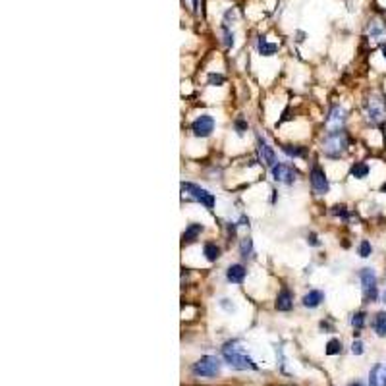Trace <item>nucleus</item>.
<instances>
[{"mask_svg": "<svg viewBox=\"0 0 386 386\" xmlns=\"http://www.w3.org/2000/svg\"><path fill=\"white\" fill-rule=\"evenodd\" d=\"M222 357H224L226 363H228L230 367H234V369L257 371V363L243 352V348L238 346V342H228V344H224V348H222Z\"/></svg>", "mask_w": 386, "mask_h": 386, "instance_id": "nucleus-1", "label": "nucleus"}, {"mask_svg": "<svg viewBox=\"0 0 386 386\" xmlns=\"http://www.w3.org/2000/svg\"><path fill=\"white\" fill-rule=\"evenodd\" d=\"M322 153L330 159H338L348 149V135L344 129H332L322 139Z\"/></svg>", "mask_w": 386, "mask_h": 386, "instance_id": "nucleus-2", "label": "nucleus"}, {"mask_svg": "<svg viewBox=\"0 0 386 386\" xmlns=\"http://www.w3.org/2000/svg\"><path fill=\"white\" fill-rule=\"evenodd\" d=\"M359 280H361V290H363V301L365 303H375L381 297L379 291V278L373 269H361L359 271Z\"/></svg>", "mask_w": 386, "mask_h": 386, "instance_id": "nucleus-3", "label": "nucleus"}, {"mask_svg": "<svg viewBox=\"0 0 386 386\" xmlns=\"http://www.w3.org/2000/svg\"><path fill=\"white\" fill-rule=\"evenodd\" d=\"M192 371L195 377H216L220 373V361L214 355H203L193 363Z\"/></svg>", "mask_w": 386, "mask_h": 386, "instance_id": "nucleus-4", "label": "nucleus"}, {"mask_svg": "<svg viewBox=\"0 0 386 386\" xmlns=\"http://www.w3.org/2000/svg\"><path fill=\"white\" fill-rule=\"evenodd\" d=\"M367 116L371 124H381L386 120V100L381 96H371L367 100Z\"/></svg>", "mask_w": 386, "mask_h": 386, "instance_id": "nucleus-5", "label": "nucleus"}, {"mask_svg": "<svg viewBox=\"0 0 386 386\" xmlns=\"http://www.w3.org/2000/svg\"><path fill=\"white\" fill-rule=\"evenodd\" d=\"M182 190L188 193V195H192L195 201H199L201 205H205L207 209H212L214 207V195L209 193L207 190H203V188H199V186H195V184H182Z\"/></svg>", "mask_w": 386, "mask_h": 386, "instance_id": "nucleus-6", "label": "nucleus"}, {"mask_svg": "<svg viewBox=\"0 0 386 386\" xmlns=\"http://www.w3.org/2000/svg\"><path fill=\"white\" fill-rule=\"evenodd\" d=\"M309 182H311V188H313L315 193H319V195L328 193V178H326L324 170H322L319 164H313L311 166V170H309Z\"/></svg>", "mask_w": 386, "mask_h": 386, "instance_id": "nucleus-7", "label": "nucleus"}, {"mask_svg": "<svg viewBox=\"0 0 386 386\" xmlns=\"http://www.w3.org/2000/svg\"><path fill=\"white\" fill-rule=\"evenodd\" d=\"M192 131L195 137H209L214 131V118L210 114H201L192 122Z\"/></svg>", "mask_w": 386, "mask_h": 386, "instance_id": "nucleus-8", "label": "nucleus"}, {"mask_svg": "<svg viewBox=\"0 0 386 386\" xmlns=\"http://www.w3.org/2000/svg\"><path fill=\"white\" fill-rule=\"evenodd\" d=\"M271 172H273V178L278 182V184H286V186H291L293 182H295V172H293V168L288 166V164H282V162H276L273 168H271Z\"/></svg>", "mask_w": 386, "mask_h": 386, "instance_id": "nucleus-9", "label": "nucleus"}, {"mask_svg": "<svg viewBox=\"0 0 386 386\" xmlns=\"http://www.w3.org/2000/svg\"><path fill=\"white\" fill-rule=\"evenodd\" d=\"M257 143H259V153H261V159H263V162H265L269 168H273L274 164H276V153H274V149L267 143L261 135L257 137Z\"/></svg>", "mask_w": 386, "mask_h": 386, "instance_id": "nucleus-10", "label": "nucleus"}, {"mask_svg": "<svg viewBox=\"0 0 386 386\" xmlns=\"http://www.w3.org/2000/svg\"><path fill=\"white\" fill-rule=\"evenodd\" d=\"M369 386H386V365L377 363L369 373Z\"/></svg>", "mask_w": 386, "mask_h": 386, "instance_id": "nucleus-11", "label": "nucleus"}, {"mask_svg": "<svg viewBox=\"0 0 386 386\" xmlns=\"http://www.w3.org/2000/svg\"><path fill=\"white\" fill-rule=\"evenodd\" d=\"M245 276H247V271H245L243 265H230L228 271H226V278L232 284H243Z\"/></svg>", "mask_w": 386, "mask_h": 386, "instance_id": "nucleus-12", "label": "nucleus"}, {"mask_svg": "<svg viewBox=\"0 0 386 386\" xmlns=\"http://www.w3.org/2000/svg\"><path fill=\"white\" fill-rule=\"evenodd\" d=\"M276 309L278 311H291L293 309V295L288 288H282L276 297Z\"/></svg>", "mask_w": 386, "mask_h": 386, "instance_id": "nucleus-13", "label": "nucleus"}, {"mask_svg": "<svg viewBox=\"0 0 386 386\" xmlns=\"http://www.w3.org/2000/svg\"><path fill=\"white\" fill-rule=\"evenodd\" d=\"M373 332L379 338H386V311H379L375 317H373Z\"/></svg>", "mask_w": 386, "mask_h": 386, "instance_id": "nucleus-14", "label": "nucleus"}, {"mask_svg": "<svg viewBox=\"0 0 386 386\" xmlns=\"http://www.w3.org/2000/svg\"><path fill=\"white\" fill-rule=\"evenodd\" d=\"M324 301V293H322L321 290H311L309 293L303 295V305L309 307V309H315V307H319Z\"/></svg>", "mask_w": 386, "mask_h": 386, "instance_id": "nucleus-15", "label": "nucleus"}, {"mask_svg": "<svg viewBox=\"0 0 386 386\" xmlns=\"http://www.w3.org/2000/svg\"><path fill=\"white\" fill-rule=\"evenodd\" d=\"M350 172H352V178H355V180H365L371 174V166L367 162H354Z\"/></svg>", "mask_w": 386, "mask_h": 386, "instance_id": "nucleus-16", "label": "nucleus"}, {"mask_svg": "<svg viewBox=\"0 0 386 386\" xmlns=\"http://www.w3.org/2000/svg\"><path fill=\"white\" fill-rule=\"evenodd\" d=\"M203 255H205V259H207L209 263H214V261L220 259V247H218L216 243H212V241H207V243L203 245Z\"/></svg>", "mask_w": 386, "mask_h": 386, "instance_id": "nucleus-17", "label": "nucleus"}, {"mask_svg": "<svg viewBox=\"0 0 386 386\" xmlns=\"http://www.w3.org/2000/svg\"><path fill=\"white\" fill-rule=\"evenodd\" d=\"M344 122V110L340 108V106H334L330 114H328V118H326V124L328 126H334V129H340V124Z\"/></svg>", "mask_w": 386, "mask_h": 386, "instance_id": "nucleus-18", "label": "nucleus"}, {"mask_svg": "<svg viewBox=\"0 0 386 386\" xmlns=\"http://www.w3.org/2000/svg\"><path fill=\"white\" fill-rule=\"evenodd\" d=\"M203 232V224H190L186 228V232H184V243H192L199 238V234Z\"/></svg>", "mask_w": 386, "mask_h": 386, "instance_id": "nucleus-19", "label": "nucleus"}, {"mask_svg": "<svg viewBox=\"0 0 386 386\" xmlns=\"http://www.w3.org/2000/svg\"><path fill=\"white\" fill-rule=\"evenodd\" d=\"M369 35L371 39H377V41H381L383 37L386 35V25L385 23H381V21H371L369 23Z\"/></svg>", "mask_w": 386, "mask_h": 386, "instance_id": "nucleus-20", "label": "nucleus"}, {"mask_svg": "<svg viewBox=\"0 0 386 386\" xmlns=\"http://www.w3.org/2000/svg\"><path fill=\"white\" fill-rule=\"evenodd\" d=\"M278 50V45L276 43H269L267 39H259V52L263 54V56H273L274 52Z\"/></svg>", "mask_w": 386, "mask_h": 386, "instance_id": "nucleus-21", "label": "nucleus"}, {"mask_svg": "<svg viewBox=\"0 0 386 386\" xmlns=\"http://www.w3.org/2000/svg\"><path fill=\"white\" fill-rule=\"evenodd\" d=\"M365 322H367V313L365 311H355L354 317H352V326H354V330H363V326H365Z\"/></svg>", "mask_w": 386, "mask_h": 386, "instance_id": "nucleus-22", "label": "nucleus"}, {"mask_svg": "<svg viewBox=\"0 0 386 386\" xmlns=\"http://www.w3.org/2000/svg\"><path fill=\"white\" fill-rule=\"evenodd\" d=\"M371 253H373V245H371L369 240H361L359 241V245H357V255L361 259H367L371 257Z\"/></svg>", "mask_w": 386, "mask_h": 386, "instance_id": "nucleus-23", "label": "nucleus"}, {"mask_svg": "<svg viewBox=\"0 0 386 386\" xmlns=\"http://www.w3.org/2000/svg\"><path fill=\"white\" fill-rule=\"evenodd\" d=\"M282 151L288 155V157H293V159H299V157H305V149L303 147H293V145H284Z\"/></svg>", "mask_w": 386, "mask_h": 386, "instance_id": "nucleus-24", "label": "nucleus"}, {"mask_svg": "<svg viewBox=\"0 0 386 386\" xmlns=\"http://www.w3.org/2000/svg\"><path fill=\"white\" fill-rule=\"evenodd\" d=\"M240 253H241V257H251L253 255V241H251V238H243L240 243Z\"/></svg>", "mask_w": 386, "mask_h": 386, "instance_id": "nucleus-25", "label": "nucleus"}, {"mask_svg": "<svg viewBox=\"0 0 386 386\" xmlns=\"http://www.w3.org/2000/svg\"><path fill=\"white\" fill-rule=\"evenodd\" d=\"M342 352V342L336 340V338H332L328 344H326V350H324V354L326 355H338Z\"/></svg>", "mask_w": 386, "mask_h": 386, "instance_id": "nucleus-26", "label": "nucleus"}, {"mask_svg": "<svg viewBox=\"0 0 386 386\" xmlns=\"http://www.w3.org/2000/svg\"><path fill=\"white\" fill-rule=\"evenodd\" d=\"M363 352H365V344L357 338V340H354L352 342V354L354 355H363Z\"/></svg>", "mask_w": 386, "mask_h": 386, "instance_id": "nucleus-27", "label": "nucleus"}, {"mask_svg": "<svg viewBox=\"0 0 386 386\" xmlns=\"http://www.w3.org/2000/svg\"><path fill=\"white\" fill-rule=\"evenodd\" d=\"M222 31H224V45L226 47H232V45H234V35L226 29V25L222 27Z\"/></svg>", "mask_w": 386, "mask_h": 386, "instance_id": "nucleus-28", "label": "nucleus"}, {"mask_svg": "<svg viewBox=\"0 0 386 386\" xmlns=\"http://www.w3.org/2000/svg\"><path fill=\"white\" fill-rule=\"evenodd\" d=\"M209 81L210 83H218V85H220V83H224V78H222V76H216V74H210Z\"/></svg>", "mask_w": 386, "mask_h": 386, "instance_id": "nucleus-29", "label": "nucleus"}, {"mask_svg": "<svg viewBox=\"0 0 386 386\" xmlns=\"http://www.w3.org/2000/svg\"><path fill=\"white\" fill-rule=\"evenodd\" d=\"M236 129H238V133H243L247 129V124L243 120H236Z\"/></svg>", "mask_w": 386, "mask_h": 386, "instance_id": "nucleus-30", "label": "nucleus"}, {"mask_svg": "<svg viewBox=\"0 0 386 386\" xmlns=\"http://www.w3.org/2000/svg\"><path fill=\"white\" fill-rule=\"evenodd\" d=\"M307 243H309V245H315V247H317V245H321V243H319V240H317V236H315V234H311V236L307 238Z\"/></svg>", "mask_w": 386, "mask_h": 386, "instance_id": "nucleus-31", "label": "nucleus"}, {"mask_svg": "<svg viewBox=\"0 0 386 386\" xmlns=\"http://www.w3.org/2000/svg\"><path fill=\"white\" fill-rule=\"evenodd\" d=\"M228 234H230V238H234L236 236V224L232 222V224H228Z\"/></svg>", "mask_w": 386, "mask_h": 386, "instance_id": "nucleus-32", "label": "nucleus"}, {"mask_svg": "<svg viewBox=\"0 0 386 386\" xmlns=\"http://www.w3.org/2000/svg\"><path fill=\"white\" fill-rule=\"evenodd\" d=\"M348 386H365V385H363L361 381H355V383H350V385H348Z\"/></svg>", "mask_w": 386, "mask_h": 386, "instance_id": "nucleus-33", "label": "nucleus"}, {"mask_svg": "<svg viewBox=\"0 0 386 386\" xmlns=\"http://www.w3.org/2000/svg\"><path fill=\"white\" fill-rule=\"evenodd\" d=\"M381 52H383V58L386 60V43L383 45V47H381Z\"/></svg>", "mask_w": 386, "mask_h": 386, "instance_id": "nucleus-34", "label": "nucleus"}, {"mask_svg": "<svg viewBox=\"0 0 386 386\" xmlns=\"http://www.w3.org/2000/svg\"><path fill=\"white\" fill-rule=\"evenodd\" d=\"M381 299H383V303H386V290L383 291V293H381Z\"/></svg>", "mask_w": 386, "mask_h": 386, "instance_id": "nucleus-35", "label": "nucleus"}, {"mask_svg": "<svg viewBox=\"0 0 386 386\" xmlns=\"http://www.w3.org/2000/svg\"><path fill=\"white\" fill-rule=\"evenodd\" d=\"M193 8H195V10L199 8V0H193Z\"/></svg>", "mask_w": 386, "mask_h": 386, "instance_id": "nucleus-36", "label": "nucleus"}, {"mask_svg": "<svg viewBox=\"0 0 386 386\" xmlns=\"http://www.w3.org/2000/svg\"><path fill=\"white\" fill-rule=\"evenodd\" d=\"M385 365H386V363H385Z\"/></svg>", "mask_w": 386, "mask_h": 386, "instance_id": "nucleus-37", "label": "nucleus"}]
</instances>
